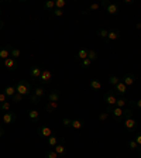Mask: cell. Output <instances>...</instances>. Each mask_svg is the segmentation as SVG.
<instances>
[{"label": "cell", "mask_w": 141, "mask_h": 158, "mask_svg": "<svg viewBox=\"0 0 141 158\" xmlns=\"http://www.w3.org/2000/svg\"><path fill=\"white\" fill-rule=\"evenodd\" d=\"M14 86H16V92L20 93V95H23L24 98L31 95V90H33V89H31L30 82H27L26 79H20V81H17V83Z\"/></svg>", "instance_id": "obj_1"}, {"label": "cell", "mask_w": 141, "mask_h": 158, "mask_svg": "<svg viewBox=\"0 0 141 158\" xmlns=\"http://www.w3.org/2000/svg\"><path fill=\"white\" fill-rule=\"evenodd\" d=\"M106 112H107V113H112V116L114 117V120H116L117 123H122V122H123L124 109L116 107V106H107V107H106Z\"/></svg>", "instance_id": "obj_2"}, {"label": "cell", "mask_w": 141, "mask_h": 158, "mask_svg": "<svg viewBox=\"0 0 141 158\" xmlns=\"http://www.w3.org/2000/svg\"><path fill=\"white\" fill-rule=\"evenodd\" d=\"M100 4H102V7H105L106 11H107L109 14H112V16L117 14V13H118V10H120L118 4L113 3V2H109V0H103V2H100Z\"/></svg>", "instance_id": "obj_3"}, {"label": "cell", "mask_w": 141, "mask_h": 158, "mask_svg": "<svg viewBox=\"0 0 141 158\" xmlns=\"http://www.w3.org/2000/svg\"><path fill=\"white\" fill-rule=\"evenodd\" d=\"M52 81V72L47 68H43V72H41V76H39V82L43 85H48Z\"/></svg>", "instance_id": "obj_4"}, {"label": "cell", "mask_w": 141, "mask_h": 158, "mask_svg": "<svg viewBox=\"0 0 141 158\" xmlns=\"http://www.w3.org/2000/svg\"><path fill=\"white\" fill-rule=\"evenodd\" d=\"M2 65H3L7 71H16V69L19 68L17 61L14 58H11V56H10V58H7V59H4V61H2Z\"/></svg>", "instance_id": "obj_5"}, {"label": "cell", "mask_w": 141, "mask_h": 158, "mask_svg": "<svg viewBox=\"0 0 141 158\" xmlns=\"http://www.w3.org/2000/svg\"><path fill=\"white\" fill-rule=\"evenodd\" d=\"M103 100H105V103L107 106H116V100H117L116 93L113 92V90H107V92L105 93V96H103Z\"/></svg>", "instance_id": "obj_6"}, {"label": "cell", "mask_w": 141, "mask_h": 158, "mask_svg": "<svg viewBox=\"0 0 141 158\" xmlns=\"http://www.w3.org/2000/svg\"><path fill=\"white\" fill-rule=\"evenodd\" d=\"M123 127H124L127 131H134L135 127H137V120H135L134 117L124 118V122H123Z\"/></svg>", "instance_id": "obj_7"}, {"label": "cell", "mask_w": 141, "mask_h": 158, "mask_svg": "<svg viewBox=\"0 0 141 158\" xmlns=\"http://www.w3.org/2000/svg\"><path fill=\"white\" fill-rule=\"evenodd\" d=\"M16 120H17V114L16 113H11V112L4 113L3 117H2V122H3L4 124H14Z\"/></svg>", "instance_id": "obj_8"}, {"label": "cell", "mask_w": 141, "mask_h": 158, "mask_svg": "<svg viewBox=\"0 0 141 158\" xmlns=\"http://www.w3.org/2000/svg\"><path fill=\"white\" fill-rule=\"evenodd\" d=\"M37 133H38L39 137H43V138H48L49 135H52V130L49 127H47V126H39L38 128H37Z\"/></svg>", "instance_id": "obj_9"}, {"label": "cell", "mask_w": 141, "mask_h": 158, "mask_svg": "<svg viewBox=\"0 0 141 158\" xmlns=\"http://www.w3.org/2000/svg\"><path fill=\"white\" fill-rule=\"evenodd\" d=\"M41 72H43V68H41V66H38V65L31 66V68H30V71H28L30 76H31L33 79H39Z\"/></svg>", "instance_id": "obj_10"}, {"label": "cell", "mask_w": 141, "mask_h": 158, "mask_svg": "<svg viewBox=\"0 0 141 158\" xmlns=\"http://www.w3.org/2000/svg\"><path fill=\"white\" fill-rule=\"evenodd\" d=\"M122 82L124 83L127 88L128 86H131V85H134L135 83V75L134 73H126V75L122 78Z\"/></svg>", "instance_id": "obj_11"}, {"label": "cell", "mask_w": 141, "mask_h": 158, "mask_svg": "<svg viewBox=\"0 0 141 158\" xmlns=\"http://www.w3.org/2000/svg\"><path fill=\"white\" fill-rule=\"evenodd\" d=\"M59 99H61V90H58V89H54V90H51L48 95V102H52V103H58Z\"/></svg>", "instance_id": "obj_12"}, {"label": "cell", "mask_w": 141, "mask_h": 158, "mask_svg": "<svg viewBox=\"0 0 141 158\" xmlns=\"http://www.w3.org/2000/svg\"><path fill=\"white\" fill-rule=\"evenodd\" d=\"M113 92H114V93H118V95H122V96H124L126 93H127V86H126L123 82H120V83H117V85L114 86Z\"/></svg>", "instance_id": "obj_13"}, {"label": "cell", "mask_w": 141, "mask_h": 158, "mask_svg": "<svg viewBox=\"0 0 141 158\" xmlns=\"http://www.w3.org/2000/svg\"><path fill=\"white\" fill-rule=\"evenodd\" d=\"M52 150L59 155V157H65V155H66V148H65V144H64V143H61V144L58 143V144H56Z\"/></svg>", "instance_id": "obj_14"}, {"label": "cell", "mask_w": 141, "mask_h": 158, "mask_svg": "<svg viewBox=\"0 0 141 158\" xmlns=\"http://www.w3.org/2000/svg\"><path fill=\"white\" fill-rule=\"evenodd\" d=\"M3 93L7 96V99H11L14 95H16V86H13V85H9V86H6V88L3 89Z\"/></svg>", "instance_id": "obj_15"}, {"label": "cell", "mask_w": 141, "mask_h": 158, "mask_svg": "<svg viewBox=\"0 0 141 158\" xmlns=\"http://www.w3.org/2000/svg\"><path fill=\"white\" fill-rule=\"evenodd\" d=\"M10 49H11V45H6L3 48H0V59L2 61L10 58Z\"/></svg>", "instance_id": "obj_16"}, {"label": "cell", "mask_w": 141, "mask_h": 158, "mask_svg": "<svg viewBox=\"0 0 141 158\" xmlns=\"http://www.w3.org/2000/svg\"><path fill=\"white\" fill-rule=\"evenodd\" d=\"M122 37V33H120V30H112V31H109V35H107V40L109 41H116Z\"/></svg>", "instance_id": "obj_17"}, {"label": "cell", "mask_w": 141, "mask_h": 158, "mask_svg": "<svg viewBox=\"0 0 141 158\" xmlns=\"http://www.w3.org/2000/svg\"><path fill=\"white\" fill-rule=\"evenodd\" d=\"M59 143V137L56 134H52V135H49L48 138H47V144H48V147H55L56 144Z\"/></svg>", "instance_id": "obj_18"}, {"label": "cell", "mask_w": 141, "mask_h": 158, "mask_svg": "<svg viewBox=\"0 0 141 158\" xmlns=\"http://www.w3.org/2000/svg\"><path fill=\"white\" fill-rule=\"evenodd\" d=\"M88 52H89V49H86V48H81V49L78 51V54H76V59H78V61L86 59V58H88Z\"/></svg>", "instance_id": "obj_19"}, {"label": "cell", "mask_w": 141, "mask_h": 158, "mask_svg": "<svg viewBox=\"0 0 141 158\" xmlns=\"http://www.w3.org/2000/svg\"><path fill=\"white\" fill-rule=\"evenodd\" d=\"M128 106V100L126 98H117V100H116V107H122V109H124V107H127Z\"/></svg>", "instance_id": "obj_20"}, {"label": "cell", "mask_w": 141, "mask_h": 158, "mask_svg": "<svg viewBox=\"0 0 141 158\" xmlns=\"http://www.w3.org/2000/svg\"><path fill=\"white\" fill-rule=\"evenodd\" d=\"M28 118H30V122L37 123V122H38V118H39V113L33 109V110H30V112H28Z\"/></svg>", "instance_id": "obj_21"}, {"label": "cell", "mask_w": 141, "mask_h": 158, "mask_svg": "<svg viewBox=\"0 0 141 158\" xmlns=\"http://www.w3.org/2000/svg\"><path fill=\"white\" fill-rule=\"evenodd\" d=\"M43 9L47 10V11H52V10L55 9V2H52V0H47V2H44Z\"/></svg>", "instance_id": "obj_22"}, {"label": "cell", "mask_w": 141, "mask_h": 158, "mask_svg": "<svg viewBox=\"0 0 141 158\" xmlns=\"http://www.w3.org/2000/svg\"><path fill=\"white\" fill-rule=\"evenodd\" d=\"M89 86H90L93 90H100V89H102V82H100L99 79H92L90 83H89Z\"/></svg>", "instance_id": "obj_23"}, {"label": "cell", "mask_w": 141, "mask_h": 158, "mask_svg": "<svg viewBox=\"0 0 141 158\" xmlns=\"http://www.w3.org/2000/svg\"><path fill=\"white\" fill-rule=\"evenodd\" d=\"M71 127L75 128V130H81V128L85 127V122H83V120H78V118H76V120H72Z\"/></svg>", "instance_id": "obj_24"}, {"label": "cell", "mask_w": 141, "mask_h": 158, "mask_svg": "<svg viewBox=\"0 0 141 158\" xmlns=\"http://www.w3.org/2000/svg\"><path fill=\"white\" fill-rule=\"evenodd\" d=\"M33 95H35L37 98H39V99H43L44 96H45V89H44L43 86H38V88H35V89H34Z\"/></svg>", "instance_id": "obj_25"}, {"label": "cell", "mask_w": 141, "mask_h": 158, "mask_svg": "<svg viewBox=\"0 0 141 158\" xmlns=\"http://www.w3.org/2000/svg\"><path fill=\"white\" fill-rule=\"evenodd\" d=\"M96 35H97L99 38H102V40H107L109 31H107L106 28H99L97 31H96Z\"/></svg>", "instance_id": "obj_26"}, {"label": "cell", "mask_w": 141, "mask_h": 158, "mask_svg": "<svg viewBox=\"0 0 141 158\" xmlns=\"http://www.w3.org/2000/svg\"><path fill=\"white\" fill-rule=\"evenodd\" d=\"M100 7H102V4L100 3H93V4H90L85 11H83V14H88V13H90V11H96V10H99Z\"/></svg>", "instance_id": "obj_27"}, {"label": "cell", "mask_w": 141, "mask_h": 158, "mask_svg": "<svg viewBox=\"0 0 141 158\" xmlns=\"http://www.w3.org/2000/svg\"><path fill=\"white\" fill-rule=\"evenodd\" d=\"M120 82H122V78H118L117 75L109 76V83H110V85H112L113 88H114V86L117 85V83H120Z\"/></svg>", "instance_id": "obj_28"}, {"label": "cell", "mask_w": 141, "mask_h": 158, "mask_svg": "<svg viewBox=\"0 0 141 158\" xmlns=\"http://www.w3.org/2000/svg\"><path fill=\"white\" fill-rule=\"evenodd\" d=\"M10 109H11V102H3V103H0V110L3 113H7V112H10Z\"/></svg>", "instance_id": "obj_29"}, {"label": "cell", "mask_w": 141, "mask_h": 158, "mask_svg": "<svg viewBox=\"0 0 141 158\" xmlns=\"http://www.w3.org/2000/svg\"><path fill=\"white\" fill-rule=\"evenodd\" d=\"M20 55H21V49L11 47V49H10V56L14 58V59H17V58H20Z\"/></svg>", "instance_id": "obj_30"}, {"label": "cell", "mask_w": 141, "mask_h": 158, "mask_svg": "<svg viewBox=\"0 0 141 158\" xmlns=\"http://www.w3.org/2000/svg\"><path fill=\"white\" fill-rule=\"evenodd\" d=\"M24 100V96L23 95H20V93H16V95L13 96V98L10 99V102H13V103H16V105H20V103Z\"/></svg>", "instance_id": "obj_31"}, {"label": "cell", "mask_w": 141, "mask_h": 158, "mask_svg": "<svg viewBox=\"0 0 141 158\" xmlns=\"http://www.w3.org/2000/svg\"><path fill=\"white\" fill-rule=\"evenodd\" d=\"M58 103H52V102H48L47 103V106H45V110L48 113H52L54 110H56V109H58Z\"/></svg>", "instance_id": "obj_32"}, {"label": "cell", "mask_w": 141, "mask_h": 158, "mask_svg": "<svg viewBox=\"0 0 141 158\" xmlns=\"http://www.w3.org/2000/svg\"><path fill=\"white\" fill-rule=\"evenodd\" d=\"M44 158H59V155L56 154L54 150H48V151L44 154Z\"/></svg>", "instance_id": "obj_33"}, {"label": "cell", "mask_w": 141, "mask_h": 158, "mask_svg": "<svg viewBox=\"0 0 141 158\" xmlns=\"http://www.w3.org/2000/svg\"><path fill=\"white\" fill-rule=\"evenodd\" d=\"M88 59H90V61H96L97 59V52L96 51H93V49H89V52H88Z\"/></svg>", "instance_id": "obj_34"}, {"label": "cell", "mask_w": 141, "mask_h": 158, "mask_svg": "<svg viewBox=\"0 0 141 158\" xmlns=\"http://www.w3.org/2000/svg\"><path fill=\"white\" fill-rule=\"evenodd\" d=\"M66 6V2L65 0H55V9H61L64 10V7Z\"/></svg>", "instance_id": "obj_35"}, {"label": "cell", "mask_w": 141, "mask_h": 158, "mask_svg": "<svg viewBox=\"0 0 141 158\" xmlns=\"http://www.w3.org/2000/svg\"><path fill=\"white\" fill-rule=\"evenodd\" d=\"M79 64H81V66H82V68H89V66L92 65V61H90V59H82V61H79Z\"/></svg>", "instance_id": "obj_36"}, {"label": "cell", "mask_w": 141, "mask_h": 158, "mask_svg": "<svg viewBox=\"0 0 141 158\" xmlns=\"http://www.w3.org/2000/svg\"><path fill=\"white\" fill-rule=\"evenodd\" d=\"M127 147L130 148V150H138V148H140V145H138L134 140H130V141L127 143Z\"/></svg>", "instance_id": "obj_37"}, {"label": "cell", "mask_w": 141, "mask_h": 158, "mask_svg": "<svg viewBox=\"0 0 141 158\" xmlns=\"http://www.w3.org/2000/svg\"><path fill=\"white\" fill-rule=\"evenodd\" d=\"M71 124H72V120H71L69 117H64L62 118V127L68 128V127H71Z\"/></svg>", "instance_id": "obj_38"}, {"label": "cell", "mask_w": 141, "mask_h": 158, "mask_svg": "<svg viewBox=\"0 0 141 158\" xmlns=\"http://www.w3.org/2000/svg\"><path fill=\"white\" fill-rule=\"evenodd\" d=\"M28 99H30V102L33 103V105H38V103L41 102V99L37 98L35 95H30V96H28Z\"/></svg>", "instance_id": "obj_39"}, {"label": "cell", "mask_w": 141, "mask_h": 158, "mask_svg": "<svg viewBox=\"0 0 141 158\" xmlns=\"http://www.w3.org/2000/svg\"><path fill=\"white\" fill-rule=\"evenodd\" d=\"M51 13H52L54 17H62V16H64V10H61V9H54Z\"/></svg>", "instance_id": "obj_40"}, {"label": "cell", "mask_w": 141, "mask_h": 158, "mask_svg": "<svg viewBox=\"0 0 141 158\" xmlns=\"http://www.w3.org/2000/svg\"><path fill=\"white\" fill-rule=\"evenodd\" d=\"M128 117H133V109L131 107L124 109V114H123V118H128Z\"/></svg>", "instance_id": "obj_41"}, {"label": "cell", "mask_w": 141, "mask_h": 158, "mask_svg": "<svg viewBox=\"0 0 141 158\" xmlns=\"http://www.w3.org/2000/svg\"><path fill=\"white\" fill-rule=\"evenodd\" d=\"M107 118H109V113L107 112H103V113L99 114V120H100V122H105V120H107Z\"/></svg>", "instance_id": "obj_42"}, {"label": "cell", "mask_w": 141, "mask_h": 158, "mask_svg": "<svg viewBox=\"0 0 141 158\" xmlns=\"http://www.w3.org/2000/svg\"><path fill=\"white\" fill-rule=\"evenodd\" d=\"M134 141L137 143L138 145H141V133H137V134H135V138H134Z\"/></svg>", "instance_id": "obj_43"}, {"label": "cell", "mask_w": 141, "mask_h": 158, "mask_svg": "<svg viewBox=\"0 0 141 158\" xmlns=\"http://www.w3.org/2000/svg\"><path fill=\"white\" fill-rule=\"evenodd\" d=\"M3 102H7V96L2 92V93H0V103H3Z\"/></svg>", "instance_id": "obj_44"}, {"label": "cell", "mask_w": 141, "mask_h": 158, "mask_svg": "<svg viewBox=\"0 0 141 158\" xmlns=\"http://www.w3.org/2000/svg\"><path fill=\"white\" fill-rule=\"evenodd\" d=\"M134 106L138 109V110H141V99H138V100H135V102H134Z\"/></svg>", "instance_id": "obj_45"}, {"label": "cell", "mask_w": 141, "mask_h": 158, "mask_svg": "<svg viewBox=\"0 0 141 158\" xmlns=\"http://www.w3.org/2000/svg\"><path fill=\"white\" fill-rule=\"evenodd\" d=\"M4 133H6V131H4V128L2 127V126H0V138H2V137L4 135Z\"/></svg>", "instance_id": "obj_46"}, {"label": "cell", "mask_w": 141, "mask_h": 158, "mask_svg": "<svg viewBox=\"0 0 141 158\" xmlns=\"http://www.w3.org/2000/svg\"><path fill=\"white\" fill-rule=\"evenodd\" d=\"M126 4H134V0H124Z\"/></svg>", "instance_id": "obj_47"}, {"label": "cell", "mask_w": 141, "mask_h": 158, "mask_svg": "<svg viewBox=\"0 0 141 158\" xmlns=\"http://www.w3.org/2000/svg\"><path fill=\"white\" fill-rule=\"evenodd\" d=\"M134 28H135V30H141V21H140V23H137V24H135V26H134Z\"/></svg>", "instance_id": "obj_48"}, {"label": "cell", "mask_w": 141, "mask_h": 158, "mask_svg": "<svg viewBox=\"0 0 141 158\" xmlns=\"http://www.w3.org/2000/svg\"><path fill=\"white\" fill-rule=\"evenodd\" d=\"M3 27H4V23H3V20L0 19V28H3Z\"/></svg>", "instance_id": "obj_49"}, {"label": "cell", "mask_w": 141, "mask_h": 158, "mask_svg": "<svg viewBox=\"0 0 141 158\" xmlns=\"http://www.w3.org/2000/svg\"><path fill=\"white\" fill-rule=\"evenodd\" d=\"M0 14H2V9H0Z\"/></svg>", "instance_id": "obj_50"}, {"label": "cell", "mask_w": 141, "mask_h": 158, "mask_svg": "<svg viewBox=\"0 0 141 158\" xmlns=\"http://www.w3.org/2000/svg\"><path fill=\"white\" fill-rule=\"evenodd\" d=\"M140 158H141V154H140Z\"/></svg>", "instance_id": "obj_51"}, {"label": "cell", "mask_w": 141, "mask_h": 158, "mask_svg": "<svg viewBox=\"0 0 141 158\" xmlns=\"http://www.w3.org/2000/svg\"><path fill=\"white\" fill-rule=\"evenodd\" d=\"M0 120H2V117H0Z\"/></svg>", "instance_id": "obj_52"}]
</instances>
